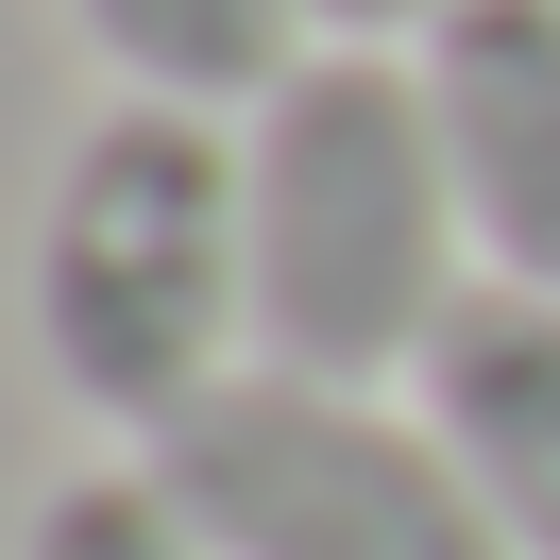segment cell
I'll return each instance as SVG.
<instances>
[{"mask_svg":"<svg viewBox=\"0 0 560 560\" xmlns=\"http://www.w3.org/2000/svg\"><path fill=\"white\" fill-rule=\"evenodd\" d=\"M18 560H205V526L171 510V476H153V458H85V476L35 492Z\"/></svg>","mask_w":560,"mask_h":560,"instance_id":"52a82bcc","label":"cell"},{"mask_svg":"<svg viewBox=\"0 0 560 560\" xmlns=\"http://www.w3.org/2000/svg\"><path fill=\"white\" fill-rule=\"evenodd\" d=\"M408 69H424V119H442L476 272L560 289V0H442Z\"/></svg>","mask_w":560,"mask_h":560,"instance_id":"277c9868","label":"cell"},{"mask_svg":"<svg viewBox=\"0 0 560 560\" xmlns=\"http://www.w3.org/2000/svg\"><path fill=\"white\" fill-rule=\"evenodd\" d=\"M408 408L442 424V458L476 476L492 544L510 560H560V289H458V323L424 340Z\"/></svg>","mask_w":560,"mask_h":560,"instance_id":"5b68a950","label":"cell"},{"mask_svg":"<svg viewBox=\"0 0 560 560\" xmlns=\"http://www.w3.org/2000/svg\"><path fill=\"white\" fill-rule=\"evenodd\" d=\"M69 35L119 69V103H187V119H238L306 69V0H69Z\"/></svg>","mask_w":560,"mask_h":560,"instance_id":"8992f818","label":"cell"},{"mask_svg":"<svg viewBox=\"0 0 560 560\" xmlns=\"http://www.w3.org/2000/svg\"><path fill=\"white\" fill-rule=\"evenodd\" d=\"M137 458L205 526V560H510L476 476L442 458V424L390 408V390H340V374H272L255 357Z\"/></svg>","mask_w":560,"mask_h":560,"instance_id":"3957f363","label":"cell"},{"mask_svg":"<svg viewBox=\"0 0 560 560\" xmlns=\"http://www.w3.org/2000/svg\"><path fill=\"white\" fill-rule=\"evenodd\" d=\"M255 171V357L272 374L390 390L476 289V221H458L442 119H424L408 51H306L238 137Z\"/></svg>","mask_w":560,"mask_h":560,"instance_id":"6da1fadb","label":"cell"},{"mask_svg":"<svg viewBox=\"0 0 560 560\" xmlns=\"http://www.w3.org/2000/svg\"><path fill=\"white\" fill-rule=\"evenodd\" d=\"M255 171L187 103H103L35 205V357L119 442H171L221 374H255Z\"/></svg>","mask_w":560,"mask_h":560,"instance_id":"7a4b0ae2","label":"cell"},{"mask_svg":"<svg viewBox=\"0 0 560 560\" xmlns=\"http://www.w3.org/2000/svg\"><path fill=\"white\" fill-rule=\"evenodd\" d=\"M424 18H442V0H306L323 51H424Z\"/></svg>","mask_w":560,"mask_h":560,"instance_id":"ba28073f","label":"cell"}]
</instances>
